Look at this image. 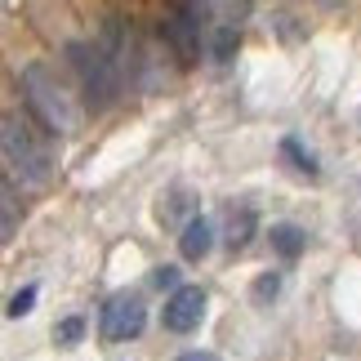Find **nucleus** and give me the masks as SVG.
I'll list each match as a JSON object with an SVG mask.
<instances>
[{
  "instance_id": "nucleus-11",
  "label": "nucleus",
  "mask_w": 361,
  "mask_h": 361,
  "mask_svg": "<svg viewBox=\"0 0 361 361\" xmlns=\"http://www.w3.org/2000/svg\"><path fill=\"white\" fill-rule=\"evenodd\" d=\"M13 232H18V201H13L5 174H0V241H9Z\"/></svg>"
},
{
  "instance_id": "nucleus-8",
  "label": "nucleus",
  "mask_w": 361,
  "mask_h": 361,
  "mask_svg": "<svg viewBox=\"0 0 361 361\" xmlns=\"http://www.w3.org/2000/svg\"><path fill=\"white\" fill-rule=\"evenodd\" d=\"M303 245H308V232H303V228H295V224H276L272 228V250L281 259H299Z\"/></svg>"
},
{
  "instance_id": "nucleus-16",
  "label": "nucleus",
  "mask_w": 361,
  "mask_h": 361,
  "mask_svg": "<svg viewBox=\"0 0 361 361\" xmlns=\"http://www.w3.org/2000/svg\"><path fill=\"white\" fill-rule=\"evenodd\" d=\"M178 361H219V357H214V353H183Z\"/></svg>"
},
{
  "instance_id": "nucleus-13",
  "label": "nucleus",
  "mask_w": 361,
  "mask_h": 361,
  "mask_svg": "<svg viewBox=\"0 0 361 361\" xmlns=\"http://www.w3.org/2000/svg\"><path fill=\"white\" fill-rule=\"evenodd\" d=\"M32 303H36V286H27V290H18V295H13L9 299V317H27V312H32Z\"/></svg>"
},
{
  "instance_id": "nucleus-2",
  "label": "nucleus",
  "mask_w": 361,
  "mask_h": 361,
  "mask_svg": "<svg viewBox=\"0 0 361 361\" xmlns=\"http://www.w3.org/2000/svg\"><path fill=\"white\" fill-rule=\"evenodd\" d=\"M23 94H27V107H32V116L45 125L49 134H76L80 130V103L76 94L67 90V80L54 72L45 63H32L23 67Z\"/></svg>"
},
{
  "instance_id": "nucleus-15",
  "label": "nucleus",
  "mask_w": 361,
  "mask_h": 361,
  "mask_svg": "<svg viewBox=\"0 0 361 361\" xmlns=\"http://www.w3.org/2000/svg\"><path fill=\"white\" fill-rule=\"evenodd\" d=\"M152 286H178V268H170V263H165V268H157V276H152Z\"/></svg>"
},
{
  "instance_id": "nucleus-9",
  "label": "nucleus",
  "mask_w": 361,
  "mask_h": 361,
  "mask_svg": "<svg viewBox=\"0 0 361 361\" xmlns=\"http://www.w3.org/2000/svg\"><path fill=\"white\" fill-rule=\"evenodd\" d=\"M250 237H255V214H250V210H232L228 214V245L232 250H245L250 245Z\"/></svg>"
},
{
  "instance_id": "nucleus-14",
  "label": "nucleus",
  "mask_w": 361,
  "mask_h": 361,
  "mask_svg": "<svg viewBox=\"0 0 361 361\" xmlns=\"http://www.w3.org/2000/svg\"><path fill=\"white\" fill-rule=\"evenodd\" d=\"M80 335H85V322H80V317H67L59 326V343H80Z\"/></svg>"
},
{
  "instance_id": "nucleus-4",
  "label": "nucleus",
  "mask_w": 361,
  "mask_h": 361,
  "mask_svg": "<svg viewBox=\"0 0 361 361\" xmlns=\"http://www.w3.org/2000/svg\"><path fill=\"white\" fill-rule=\"evenodd\" d=\"M205 13V45L214 63H228L241 45V23L250 18V0H201Z\"/></svg>"
},
{
  "instance_id": "nucleus-5",
  "label": "nucleus",
  "mask_w": 361,
  "mask_h": 361,
  "mask_svg": "<svg viewBox=\"0 0 361 361\" xmlns=\"http://www.w3.org/2000/svg\"><path fill=\"white\" fill-rule=\"evenodd\" d=\"M143 326H147V308H143V299L130 295V290H121V295L107 299V308H103V339L107 343H125V339H138L143 335Z\"/></svg>"
},
{
  "instance_id": "nucleus-10",
  "label": "nucleus",
  "mask_w": 361,
  "mask_h": 361,
  "mask_svg": "<svg viewBox=\"0 0 361 361\" xmlns=\"http://www.w3.org/2000/svg\"><path fill=\"white\" fill-rule=\"evenodd\" d=\"M281 157H286V161H295V170H299L303 178H322V170H317V157H312V152H303V143H299L295 134H290L286 143H281Z\"/></svg>"
},
{
  "instance_id": "nucleus-1",
  "label": "nucleus",
  "mask_w": 361,
  "mask_h": 361,
  "mask_svg": "<svg viewBox=\"0 0 361 361\" xmlns=\"http://www.w3.org/2000/svg\"><path fill=\"white\" fill-rule=\"evenodd\" d=\"M49 130L32 112H5L0 116V152H5L9 170L27 188H45L54 178V152H49Z\"/></svg>"
},
{
  "instance_id": "nucleus-6",
  "label": "nucleus",
  "mask_w": 361,
  "mask_h": 361,
  "mask_svg": "<svg viewBox=\"0 0 361 361\" xmlns=\"http://www.w3.org/2000/svg\"><path fill=\"white\" fill-rule=\"evenodd\" d=\"M205 322V290L201 286H174V295L161 308V326L170 335H192Z\"/></svg>"
},
{
  "instance_id": "nucleus-12",
  "label": "nucleus",
  "mask_w": 361,
  "mask_h": 361,
  "mask_svg": "<svg viewBox=\"0 0 361 361\" xmlns=\"http://www.w3.org/2000/svg\"><path fill=\"white\" fill-rule=\"evenodd\" d=\"M276 295H281V276H276V272H263L259 281H255V303H272Z\"/></svg>"
},
{
  "instance_id": "nucleus-7",
  "label": "nucleus",
  "mask_w": 361,
  "mask_h": 361,
  "mask_svg": "<svg viewBox=\"0 0 361 361\" xmlns=\"http://www.w3.org/2000/svg\"><path fill=\"white\" fill-rule=\"evenodd\" d=\"M210 250H214V224L205 214H192L183 224V237H178V255H183L188 263H201Z\"/></svg>"
},
{
  "instance_id": "nucleus-3",
  "label": "nucleus",
  "mask_w": 361,
  "mask_h": 361,
  "mask_svg": "<svg viewBox=\"0 0 361 361\" xmlns=\"http://www.w3.org/2000/svg\"><path fill=\"white\" fill-rule=\"evenodd\" d=\"M67 59H72L76 76H80V94H85V103L94 112H103V107L116 103L121 94V67L112 63V54H107L103 40H72L67 45Z\"/></svg>"
}]
</instances>
